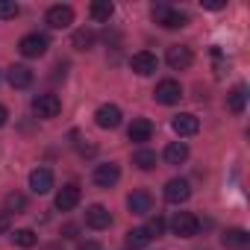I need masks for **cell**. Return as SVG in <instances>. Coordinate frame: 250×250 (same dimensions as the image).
<instances>
[{
  "label": "cell",
  "mask_w": 250,
  "mask_h": 250,
  "mask_svg": "<svg viewBox=\"0 0 250 250\" xmlns=\"http://www.w3.org/2000/svg\"><path fill=\"white\" fill-rule=\"evenodd\" d=\"M77 203H80V188H77V186H62V188L56 191L53 206H56L59 212H71Z\"/></svg>",
  "instance_id": "16"
},
{
  "label": "cell",
  "mask_w": 250,
  "mask_h": 250,
  "mask_svg": "<svg viewBox=\"0 0 250 250\" xmlns=\"http://www.w3.org/2000/svg\"><path fill=\"white\" fill-rule=\"evenodd\" d=\"M162 156H165L168 165H183V162L188 159V145H186V142H171Z\"/></svg>",
  "instance_id": "20"
},
{
  "label": "cell",
  "mask_w": 250,
  "mask_h": 250,
  "mask_svg": "<svg viewBox=\"0 0 250 250\" xmlns=\"http://www.w3.org/2000/svg\"><path fill=\"white\" fill-rule=\"evenodd\" d=\"M127 136H130V142H136V145H145V142H150V136H153V124H150L147 118H136V121L130 124Z\"/></svg>",
  "instance_id": "17"
},
{
  "label": "cell",
  "mask_w": 250,
  "mask_h": 250,
  "mask_svg": "<svg viewBox=\"0 0 250 250\" xmlns=\"http://www.w3.org/2000/svg\"><path fill=\"white\" fill-rule=\"evenodd\" d=\"M6 121H9V109L0 103V127H6Z\"/></svg>",
  "instance_id": "32"
},
{
  "label": "cell",
  "mask_w": 250,
  "mask_h": 250,
  "mask_svg": "<svg viewBox=\"0 0 250 250\" xmlns=\"http://www.w3.org/2000/svg\"><path fill=\"white\" fill-rule=\"evenodd\" d=\"M62 112V100L56 94H36L33 97V115L47 121V118H56Z\"/></svg>",
  "instance_id": "3"
},
{
  "label": "cell",
  "mask_w": 250,
  "mask_h": 250,
  "mask_svg": "<svg viewBox=\"0 0 250 250\" xmlns=\"http://www.w3.org/2000/svg\"><path fill=\"white\" fill-rule=\"evenodd\" d=\"M171 229H174V235H180V238H191V235H197L200 221H197L191 212H177L174 221H171Z\"/></svg>",
  "instance_id": "6"
},
{
  "label": "cell",
  "mask_w": 250,
  "mask_h": 250,
  "mask_svg": "<svg viewBox=\"0 0 250 250\" xmlns=\"http://www.w3.org/2000/svg\"><path fill=\"white\" fill-rule=\"evenodd\" d=\"M221 244H224L227 250H244V247L250 244V235H247V229L232 227V229H227V232L221 235Z\"/></svg>",
  "instance_id": "18"
},
{
  "label": "cell",
  "mask_w": 250,
  "mask_h": 250,
  "mask_svg": "<svg viewBox=\"0 0 250 250\" xmlns=\"http://www.w3.org/2000/svg\"><path fill=\"white\" fill-rule=\"evenodd\" d=\"M171 127H174V133H177L180 139H186V136H194V133L200 130V121H197V115H191V112H180V115H174Z\"/></svg>",
  "instance_id": "10"
},
{
  "label": "cell",
  "mask_w": 250,
  "mask_h": 250,
  "mask_svg": "<svg viewBox=\"0 0 250 250\" xmlns=\"http://www.w3.org/2000/svg\"><path fill=\"white\" fill-rule=\"evenodd\" d=\"M145 229H147V235H150V238H153V235H162V232H165V221L156 215V218H150V224H147Z\"/></svg>",
  "instance_id": "29"
},
{
  "label": "cell",
  "mask_w": 250,
  "mask_h": 250,
  "mask_svg": "<svg viewBox=\"0 0 250 250\" xmlns=\"http://www.w3.org/2000/svg\"><path fill=\"white\" fill-rule=\"evenodd\" d=\"M206 9H224V3H221V0H209V3H203Z\"/></svg>",
  "instance_id": "34"
},
{
  "label": "cell",
  "mask_w": 250,
  "mask_h": 250,
  "mask_svg": "<svg viewBox=\"0 0 250 250\" xmlns=\"http://www.w3.org/2000/svg\"><path fill=\"white\" fill-rule=\"evenodd\" d=\"M6 80H9L12 88H30L33 85V71L27 65H12L9 74H6Z\"/></svg>",
  "instance_id": "19"
},
{
  "label": "cell",
  "mask_w": 250,
  "mask_h": 250,
  "mask_svg": "<svg viewBox=\"0 0 250 250\" xmlns=\"http://www.w3.org/2000/svg\"><path fill=\"white\" fill-rule=\"evenodd\" d=\"M12 241H15L18 247H36V244H39V235H36L33 229H15Z\"/></svg>",
  "instance_id": "27"
},
{
  "label": "cell",
  "mask_w": 250,
  "mask_h": 250,
  "mask_svg": "<svg viewBox=\"0 0 250 250\" xmlns=\"http://www.w3.org/2000/svg\"><path fill=\"white\" fill-rule=\"evenodd\" d=\"M3 206H6V209H3L6 215H12V212L18 215V212H24V209H27V197H24L21 191H9V194H6V200H3Z\"/></svg>",
  "instance_id": "25"
},
{
  "label": "cell",
  "mask_w": 250,
  "mask_h": 250,
  "mask_svg": "<svg viewBox=\"0 0 250 250\" xmlns=\"http://www.w3.org/2000/svg\"><path fill=\"white\" fill-rule=\"evenodd\" d=\"M30 188H33V194H47V191H53V171H50V168H36V171L30 174Z\"/></svg>",
  "instance_id": "15"
},
{
  "label": "cell",
  "mask_w": 250,
  "mask_h": 250,
  "mask_svg": "<svg viewBox=\"0 0 250 250\" xmlns=\"http://www.w3.org/2000/svg\"><path fill=\"white\" fill-rule=\"evenodd\" d=\"M165 59H168V65H171L174 71H186V68H191V62H194V56H191V50H188L186 44H171L168 53H165Z\"/></svg>",
  "instance_id": "8"
},
{
  "label": "cell",
  "mask_w": 250,
  "mask_h": 250,
  "mask_svg": "<svg viewBox=\"0 0 250 250\" xmlns=\"http://www.w3.org/2000/svg\"><path fill=\"white\" fill-rule=\"evenodd\" d=\"M147 244H150V235H147L145 227H136V229L127 232V247H130V250H142V247H147Z\"/></svg>",
  "instance_id": "23"
},
{
  "label": "cell",
  "mask_w": 250,
  "mask_h": 250,
  "mask_svg": "<svg viewBox=\"0 0 250 250\" xmlns=\"http://www.w3.org/2000/svg\"><path fill=\"white\" fill-rule=\"evenodd\" d=\"M130 68H133L139 77H150V74H156V68H159V59H156L150 50H139V53L130 59Z\"/></svg>",
  "instance_id": "9"
},
{
  "label": "cell",
  "mask_w": 250,
  "mask_h": 250,
  "mask_svg": "<svg viewBox=\"0 0 250 250\" xmlns=\"http://www.w3.org/2000/svg\"><path fill=\"white\" fill-rule=\"evenodd\" d=\"M227 106H229V112L241 115L244 106H247V85H235V88L227 94Z\"/></svg>",
  "instance_id": "21"
},
{
  "label": "cell",
  "mask_w": 250,
  "mask_h": 250,
  "mask_svg": "<svg viewBox=\"0 0 250 250\" xmlns=\"http://www.w3.org/2000/svg\"><path fill=\"white\" fill-rule=\"evenodd\" d=\"M191 197V186H188V180H168L165 183V200L168 203H186Z\"/></svg>",
  "instance_id": "12"
},
{
  "label": "cell",
  "mask_w": 250,
  "mask_h": 250,
  "mask_svg": "<svg viewBox=\"0 0 250 250\" xmlns=\"http://www.w3.org/2000/svg\"><path fill=\"white\" fill-rule=\"evenodd\" d=\"M127 209H130L133 215H150V212H153V197H150V191H145V188L133 191V194L127 197Z\"/></svg>",
  "instance_id": "13"
},
{
  "label": "cell",
  "mask_w": 250,
  "mask_h": 250,
  "mask_svg": "<svg viewBox=\"0 0 250 250\" xmlns=\"http://www.w3.org/2000/svg\"><path fill=\"white\" fill-rule=\"evenodd\" d=\"M18 12H21V6L15 3V0H0V18H3V21L18 18Z\"/></svg>",
  "instance_id": "28"
},
{
  "label": "cell",
  "mask_w": 250,
  "mask_h": 250,
  "mask_svg": "<svg viewBox=\"0 0 250 250\" xmlns=\"http://www.w3.org/2000/svg\"><path fill=\"white\" fill-rule=\"evenodd\" d=\"M133 165L142 168V171H153V168H156V150H147V147L136 150V153H133Z\"/></svg>",
  "instance_id": "22"
},
{
  "label": "cell",
  "mask_w": 250,
  "mask_h": 250,
  "mask_svg": "<svg viewBox=\"0 0 250 250\" xmlns=\"http://www.w3.org/2000/svg\"><path fill=\"white\" fill-rule=\"evenodd\" d=\"M44 21H47V27H53V30H65V27L74 24V9H71L68 3H56V6L47 9Z\"/></svg>",
  "instance_id": "5"
},
{
  "label": "cell",
  "mask_w": 250,
  "mask_h": 250,
  "mask_svg": "<svg viewBox=\"0 0 250 250\" xmlns=\"http://www.w3.org/2000/svg\"><path fill=\"white\" fill-rule=\"evenodd\" d=\"M118 180H121V168H118L115 162H103V165L94 168V186H100V188H112Z\"/></svg>",
  "instance_id": "11"
},
{
  "label": "cell",
  "mask_w": 250,
  "mask_h": 250,
  "mask_svg": "<svg viewBox=\"0 0 250 250\" xmlns=\"http://www.w3.org/2000/svg\"><path fill=\"white\" fill-rule=\"evenodd\" d=\"M88 12H91L94 21H109V18L115 15V6L109 3V0H94V3L88 6Z\"/></svg>",
  "instance_id": "24"
},
{
  "label": "cell",
  "mask_w": 250,
  "mask_h": 250,
  "mask_svg": "<svg viewBox=\"0 0 250 250\" xmlns=\"http://www.w3.org/2000/svg\"><path fill=\"white\" fill-rule=\"evenodd\" d=\"M47 47H50V42H47V36H42V33H30V36H24V39L18 42V50H21V56H27V59L44 56Z\"/></svg>",
  "instance_id": "2"
},
{
  "label": "cell",
  "mask_w": 250,
  "mask_h": 250,
  "mask_svg": "<svg viewBox=\"0 0 250 250\" xmlns=\"http://www.w3.org/2000/svg\"><path fill=\"white\" fill-rule=\"evenodd\" d=\"M62 232H65V238H74V235H77V227H74V224H68Z\"/></svg>",
  "instance_id": "33"
},
{
  "label": "cell",
  "mask_w": 250,
  "mask_h": 250,
  "mask_svg": "<svg viewBox=\"0 0 250 250\" xmlns=\"http://www.w3.org/2000/svg\"><path fill=\"white\" fill-rule=\"evenodd\" d=\"M9 227H12V215L0 212V235H3V232H9Z\"/></svg>",
  "instance_id": "30"
},
{
  "label": "cell",
  "mask_w": 250,
  "mask_h": 250,
  "mask_svg": "<svg viewBox=\"0 0 250 250\" xmlns=\"http://www.w3.org/2000/svg\"><path fill=\"white\" fill-rule=\"evenodd\" d=\"M153 21L159 27H165V30H180V27L188 24V15L180 12V9H174L171 3H156L153 6Z\"/></svg>",
  "instance_id": "1"
},
{
  "label": "cell",
  "mask_w": 250,
  "mask_h": 250,
  "mask_svg": "<svg viewBox=\"0 0 250 250\" xmlns=\"http://www.w3.org/2000/svg\"><path fill=\"white\" fill-rule=\"evenodd\" d=\"M121 109L115 106V103H103V106H97V112H94V121H97V127L100 130H115L118 124H121Z\"/></svg>",
  "instance_id": "7"
},
{
  "label": "cell",
  "mask_w": 250,
  "mask_h": 250,
  "mask_svg": "<svg viewBox=\"0 0 250 250\" xmlns=\"http://www.w3.org/2000/svg\"><path fill=\"white\" fill-rule=\"evenodd\" d=\"M77 250H103V247H100L97 241H83V244H80Z\"/></svg>",
  "instance_id": "31"
},
{
  "label": "cell",
  "mask_w": 250,
  "mask_h": 250,
  "mask_svg": "<svg viewBox=\"0 0 250 250\" xmlns=\"http://www.w3.org/2000/svg\"><path fill=\"white\" fill-rule=\"evenodd\" d=\"M71 44H74L77 50H91V47H94V33H91V30H77L74 39H71Z\"/></svg>",
  "instance_id": "26"
},
{
  "label": "cell",
  "mask_w": 250,
  "mask_h": 250,
  "mask_svg": "<svg viewBox=\"0 0 250 250\" xmlns=\"http://www.w3.org/2000/svg\"><path fill=\"white\" fill-rule=\"evenodd\" d=\"M85 224H88L91 229H106V227H112V212H109L106 206L94 203V206L85 209Z\"/></svg>",
  "instance_id": "14"
},
{
  "label": "cell",
  "mask_w": 250,
  "mask_h": 250,
  "mask_svg": "<svg viewBox=\"0 0 250 250\" xmlns=\"http://www.w3.org/2000/svg\"><path fill=\"white\" fill-rule=\"evenodd\" d=\"M153 97H156V103H162V106H174V103H180V97H183V85H180L177 80H162V83L153 88Z\"/></svg>",
  "instance_id": "4"
}]
</instances>
